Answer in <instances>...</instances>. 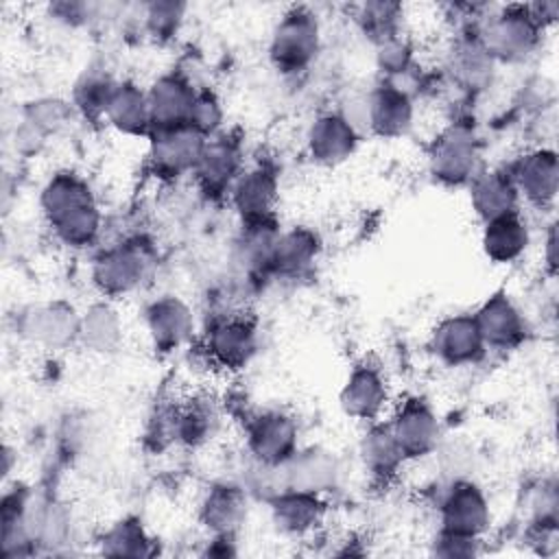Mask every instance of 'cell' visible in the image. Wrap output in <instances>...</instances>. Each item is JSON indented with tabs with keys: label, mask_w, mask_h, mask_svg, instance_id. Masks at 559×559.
I'll return each mask as SVG.
<instances>
[{
	"label": "cell",
	"mask_w": 559,
	"mask_h": 559,
	"mask_svg": "<svg viewBox=\"0 0 559 559\" xmlns=\"http://www.w3.org/2000/svg\"><path fill=\"white\" fill-rule=\"evenodd\" d=\"M277 199V179L271 170L258 166L240 173L231 188V201L245 223L271 218Z\"/></svg>",
	"instance_id": "19"
},
{
	"label": "cell",
	"mask_w": 559,
	"mask_h": 559,
	"mask_svg": "<svg viewBox=\"0 0 559 559\" xmlns=\"http://www.w3.org/2000/svg\"><path fill=\"white\" fill-rule=\"evenodd\" d=\"M103 550L107 555H129V557H138V555H148V537L144 535L142 526L138 522H118L107 537L103 539Z\"/></svg>",
	"instance_id": "32"
},
{
	"label": "cell",
	"mask_w": 559,
	"mask_h": 559,
	"mask_svg": "<svg viewBox=\"0 0 559 559\" xmlns=\"http://www.w3.org/2000/svg\"><path fill=\"white\" fill-rule=\"evenodd\" d=\"M489 520V502L474 483H456L441 504V526L450 535L478 539Z\"/></svg>",
	"instance_id": "10"
},
{
	"label": "cell",
	"mask_w": 559,
	"mask_h": 559,
	"mask_svg": "<svg viewBox=\"0 0 559 559\" xmlns=\"http://www.w3.org/2000/svg\"><path fill=\"white\" fill-rule=\"evenodd\" d=\"M389 404V384L378 367L356 365L341 391V406L347 415L376 421Z\"/></svg>",
	"instance_id": "14"
},
{
	"label": "cell",
	"mask_w": 559,
	"mask_h": 559,
	"mask_svg": "<svg viewBox=\"0 0 559 559\" xmlns=\"http://www.w3.org/2000/svg\"><path fill=\"white\" fill-rule=\"evenodd\" d=\"M319 52V22L306 7L288 9L275 24L269 57L280 72L297 74L306 70Z\"/></svg>",
	"instance_id": "2"
},
{
	"label": "cell",
	"mask_w": 559,
	"mask_h": 559,
	"mask_svg": "<svg viewBox=\"0 0 559 559\" xmlns=\"http://www.w3.org/2000/svg\"><path fill=\"white\" fill-rule=\"evenodd\" d=\"M411 59H413V50L400 35L378 46V66L382 68V72L391 76H400L408 72Z\"/></svg>",
	"instance_id": "36"
},
{
	"label": "cell",
	"mask_w": 559,
	"mask_h": 559,
	"mask_svg": "<svg viewBox=\"0 0 559 559\" xmlns=\"http://www.w3.org/2000/svg\"><path fill=\"white\" fill-rule=\"evenodd\" d=\"M41 212L55 236L74 249L90 247L100 231V214L85 179L57 173L41 190Z\"/></svg>",
	"instance_id": "1"
},
{
	"label": "cell",
	"mask_w": 559,
	"mask_h": 559,
	"mask_svg": "<svg viewBox=\"0 0 559 559\" xmlns=\"http://www.w3.org/2000/svg\"><path fill=\"white\" fill-rule=\"evenodd\" d=\"M173 439L188 448H199L207 443L218 430V411L207 400H190L173 415Z\"/></svg>",
	"instance_id": "26"
},
{
	"label": "cell",
	"mask_w": 559,
	"mask_h": 559,
	"mask_svg": "<svg viewBox=\"0 0 559 559\" xmlns=\"http://www.w3.org/2000/svg\"><path fill=\"white\" fill-rule=\"evenodd\" d=\"M116 83L107 76L90 74L74 90V103L85 116H105Z\"/></svg>",
	"instance_id": "33"
},
{
	"label": "cell",
	"mask_w": 559,
	"mask_h": 559,
	"mask_svg": "<svg viewBox=\"0 0 559 559\" xmlns=\"http://www.w3.org/2000/svg\"><path fill=\"white\" fill-rule=\"evenodd\" d=\"M539 31L542 26L531 7H507L489 20L480 44L491 59L518 61L537 46Z\"/></svg>",
	"instance_id": "3"
},
{
	"label": "cell",
	"mask_w": 559,
	"mask_h": 559,
	"mask_svg": "<svg viewBox=\"0 0 559 559\" xmlns=\"http://www.w3.org/2000/svg\"><path fill=\"white\" fill-rule=\"evenodd\" d=\"M148 269L146 249L138 240L105 249L92 266L94 284L103 295L120 297L140 286Z\"/></svg>",
	"instance_id": "4"
},
{
	"label": "cell",
	"mask_w": 559,
	"mask_h": 559,
	"mask_svg": "<svg viewBox=\"0 0 559 559\" xmlns=\"http://www.w3.org/2000/svg\"><path fill=\"white\" fill-rule=\"evenodd\" d=\"M183 9L186 7L179 4V2H153V4H148L146 13H144L146 31L159 41L170 39L177 33L179 24H181Z\"/></svg>",
	"instance_id": "34"
},
{
	"label": "cell",
	"mask_w": 559,
	"mask_h": 559,
	"mask_svg": "<svg viewBox=\"0 0 559 559\" xmlns=\"http://www.w3.org/2000/svg\"><path fill=\"white\" fill-rule=\"evenodd\" d=\"M148 336L159 352H173L183 345L194 328L190 308L173 295H164L146 306L144 312Z\"/></svg>",
	"instance_id": "15"
},
{
	"label": "cell",
	"mask_w": 559,
	"mask_h": 559,
	"mask_svg": "<svg viewBox=\"0 0 559 559\" xmlns=\"http://www.w3.org/2000/svg\"><path fill=\"white\" fill-rule=\"evenodd\" d=\"M557 157L552 151H533L518 164L513 183L531 203L546 205L557 194Z\"/></svg>",
	"instance_id": "21"
},
{
	"label": "cell",
	"mask_w": 559,
	"mask_h": 559,
	"mask_svg": "<svg viewBox=\"0 0 559 559\" xmlns=\"http://www.w3.org/2000/svg\"><path fill=\"white\" fill-rule=\"evenodd\" d=\"M79 328H81V319H76L72 308L63 304H50V306L37 308L31 321L33 338L48 347H61L70 343L74 336H79Z\"/></svg>",
	"instance_id": "28"
},
{
	"label": "cell",
	"mask_w": 559,
	"mask_h": 559,
	"mask_svg": "<svg viewBox=\"0 0 559 559\" xmlns=\"http://www.w3.org/2000/svg\"><path fill=\"white\" fill-rule=\"evenodd\" d=\"M323 518L319 493L304 489H284L273 498V522L282 533L306 535L317 528Z\"/></svg>",
	"instance_id": "20"
},
{
	"label": "cell",
	"mask_w": 559,
	"mask_h": 559,
	"mask_svg": "<svg viewBox=\"0 0 559 559\" xmlns=\"http://www.w3.org/2000/svg\"><path fill=\"white\" fill-rule=\"evenodd\" d=\"M207 138L192 127H179L170 131L151 133V166L159 177H181L192 173Z\"/></svg>",
	"instance_id": "9"
},
{
	"label": "cell",
	"mask_w": 559,
	"mask_h": 559,
	"mask_svg": "<svg viewBox=\"0 0 559 559\" xmlns=\"http://www.w3.org/2000/svg\"><path fill=\"white\" fill-rule=\"evenodd\" d=\"M205 349L210 360L225 371L247 367L258 349L255 323L242 314H225L210 328Z\"/></svg>",
	"instance_id": "6"
},
{
	"label": "cell",
	"mask_w": 559,
	"mask_h": 559,
	"mask_svg": "<svg viewBox=\"0 0 559 559\" xmlns=\"http://www.w3.org/2000/svg\"><path fill=\"white\" fill-rule=\"evenodd\" d=\"M480 336L487 347L507 349L522 341L524 336V321L520 310L504 293L491 295L474 314Z\"/></svg>",
	"instance_id": "17"
},
{
	"label": "cell",
	"mask_w": 559,
	"mask_h": 559,
	"mask_svg": "<svg viewBox=\"0 0 559 559\" xmlns=\"http://www.w3.org/2000/svg\"><path fill=\"white\" fill-rule=\"evenodd\" d=\"M79 336L85 345L94 347L96 352L111 349L120 338V323L116 312L107 306L90 308L81 319Z\"/></svg>",
	"instance_id": "31"
},
{
	"label": "cell",
	"mask_w": 559,
	"mask_h": 559,
	"mask_svg": "<svg viewBox=\"0 0 559 559\" xmlns=\"http://www.w3.org/2000/svg\"><path fill=\"white\" fill-rule=\"evenodd\" d=\"M402 4L397 2H367L358 11V22L378 46L400 35V20H402Z\"/></svg>",
	"instance_id": "30"
},
{
	"label": "cell",
	"mask_w": 559,
	"mask_h": 559,
	"mask_svg": "<svg viewBox=\"0 0 559 559\" xmlns=\"http://www.w3.org/2000/svg\"><path fill=\"white\" fill-rule=\"evenodd\" d=\"M249 452L264 467H280L297 454V426L280 411H266L247 421Z\"/></svg>",
	"instance_id": "5"
},
{
	"label": "cell",
	"mask_w": 559,
	"mask_h": 559,
	"mask_svg": "<svg viewBox=\"0 0 559 559\" xmlns=\"http://www.w3.org/2000/svg\"><path fill=\"white\" fill-rule=\"evenodd\" d=\"M356 142L358 133L343 114H323L308 131L310 155L321 164L345 162L354 153Z\"/></svg>",
	"instance_id": "18"
},
{
	"label": "cell",
	"mask_w": 559,
	"mask_h": 559,
	"mask_svg": "<svg viewBox=\"0 0 559 559\" xmlns=\"http://www.w3.org/2000/svg\"><path fill=\"white\" fill-rule=\"evenodd\" d=\"M105 118L111 127L127 135L151 133V116L146 92L133 83H116L105 109Z\"/></svg>",
	"instance_id": "23"
},
{
	"label": "cell",
	"mask_w": 559,
	"mask_h": 559,
	"mask_svg": "<svg viewBox=\"0 0 559 559\" xmlns=\"http://www.w3.org/2000/svg\"><path fill=\"white\" fill-rule=\"evenodd\" d=\"M319 253L317 236L306 227H295L290 231H280L273 255H271V271L282 275H299L306 271Z\"/></svg>",
	"instance_id": "27"
},
{
	"label": "cell",
	"mask_w": 559,
	"mask_h": 559,
	"mask_svg": "<svg viewBox=\"0 0 559 559\" xmlns=\"http://www.w3.org/2000/svg\"><path fill=\"white\" fill-rule=\"evenodd\" d=\"M221 120H223L221 100L210 90L197 92L188 127H192L203 138H212V135H216V129L221 127Z\"/></svg>",
	"instance_id": "35"
},
{
	"label": "cell",
	"mask_w": 559,
	"mask_h": 559,
	"mask_svg": "<svg viewBox=\"0 0 559 559\" xmlns=\"http://www.w3.org/2000/svg\"><path fill=\"white\" fill-rule=\"evenodd\" d=\"M194 98L197 90L181 74L159 76L146 92L151 133L188 127Z\"/></svg>",
	"instance_id": "8"
},
{
	"label": "cell",
	"mask_w": 559,
	"mask_h": 559,
	"mask_svg": "<svg viewBox=\"0 0 559 559\" xmlns=\"http://www.w3.org/2000/svg\"><path fill=\"white\" fill-rule=\"evenodd\" d=\"M367 127L384 138L406 133L413 122L411 94L397 83H384L367 98Z\"/></svg>",
	"instance_id": "16"
},
{
	"label": "cell",
	"mask_w": 559,
	"mask_h": 559,
	"mask_svg": "<svg viewBox=\"0 0 559 559\" xmlns=\"http://www.w3.org/2000/svg\"><path fill=\"white\" fill-rule=\"evenodd\" d=\"M476 144L463 127L445 131L430 155V170L445 186H463L476 177Z\"/></svg>",
	"instance_id": "12"
},
{
	"label": "cell",
	"mask_w": 559,
	"mask_h": 559,
	"mask_svg": "<svg viewBox=\"0 0 559 559\" xmlns=\"http://www.w3.org/2000/svg\"><path fill=\"white\" fill-rule=\"evenodd\" d=\"M362 461H365V467L378 478H386V476L395 474L397 467L404 463V456L391 435L389 424H384V426L378 424L365 435Z\"/></svg>",
	"instance_id": "29"
},
{
	"label": "cell",
	"mask_w": 559,
	"mask_h": 559,
	"mask_svg": "<svg viewBox=\"0 0 559 559\" xmlns=\"http://www.w3.org/2000/svg\"><path fill=\"white\" fill-rule=\"evenodd\" d=\"M247 498L236 485H214L201 502V520L214 535H231L245 520Z\"/></svg>",
	"instance_id": "24"
},
{
	"label": "cell",
	"mask_w": 559,
	"mask_h": 559,
	"mask_svg": "<svg viewBox=\"0 0 559 559\" xmlns=\"http://www.w3.org/2000/svg\"><path fill=\"white\" fill-rule=\"evenodd\" d=\"M469 201H472L474 212L485 223L496 216H502L507 212H513L515 203H518V188L513 183V177H509L504 173L476 175L472 179Z\"/></svg>",
	"instance_id": "25"
},
{
	"label": "cell",
	"mask_w": 559,
	"mask_h": 559,
	"mask_svg": "<svg viewBox=\"0 0 559 559\" xmlns=\"http://www.w3.org/2000/svg\"><path fill=\"white\" fill-rule=\"evenodd\" d=\"M528 245V229L518 210L496 216L485 223L483 251L489 260L507 264L518 260Z\"/></svg>",
	"instance_id": "22"
},
{
	"label": "cell",
	"mask_w": 559,
	"mask_h": 559,
	"mask_svg": "<svg viewBox=\"0 0 559 559\" xmlns=\"http://www.w3.org/2000/svg\"><path fill=\"white\" fill-rule=\"evenodd\" d=\"M485 341L474 314H454L443 319L432 332V352L448 367L476 362L485 352Z\"/></svg>",
	"instance_id": "13"
},
{
	"label": "cell",
	"mask_w": 559,
	"mask_h": 559,
	"mask_svg": "<svg viewBox=\"0 0 559 559\" xmlns=\"http://www.w3.org/2000/svg\"><path fill=\"white\" fill-rule=\"evenodd\" d=\"M192 175L197 177L201 190L210 197L231 192L236 179L240 177L238 142L227 135L207 138Z\"/></svg>",
	"instance_id": "11"
},
{
	"label": "cell",
	"mask_w": 559,
	"mask_h": 559,
	"mask_svg": "<svg viewBox=\"0 0 559 559\" xmlns=\"http://www.w3.org/2000/svg\"><path fill=\"white\" fill-rule=\"evenodd\" d=\"M389 428L404 461L430 454L439 439V421L428 402L421 397L404 400L395 411Z\"/></svg>",
	"instance_id": "7"
}]
</instances>
